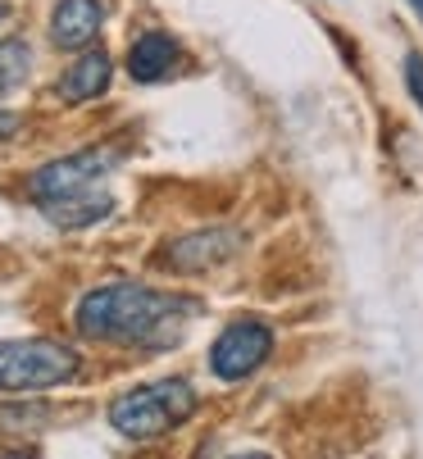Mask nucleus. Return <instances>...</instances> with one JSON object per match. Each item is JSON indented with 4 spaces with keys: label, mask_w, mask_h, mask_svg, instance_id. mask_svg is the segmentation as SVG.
<instances>
[{
    "label": "nucleus",
    "mask_w": 423,
    "mask_h": 459,
    "mask_svg": "<svg viewBox=\"0 0 423 459\" xmlns=\"http://www.w3.org/2000/svg\"><path fill=\"white\" fill-rule=\"evenodd\" d=\"M191 314H196V300H187V296H164L141 282H110L78 300L74 323L92 342L164 351V346L182 342V327Z\"/></svg>",
    "instance_id": "nucleus-1"
},
{
    "label": "nucleus",
    "mask_w": 423,
    "mask_h": 459,
    "mask_svg": "<svg viewBox=\"0 0 423 459\" xmlns=\"http://www.w3.org/2000/svg\"><path fill=\"white\" fill-rule=\"evenodd\" d=\"M196 414V386L187 377H160L146 386H132L110 405V423L128 441H151L173 432Z\"/></svg>",
    "instance_id": "nucleus-2"
},
{
    "label": "nucleus",
    "mask_w": 423,
    "mask_h": 459,
    "mask_svg": "<svg viewBox=\"0 0 423 459\" xmlns=\"http://www.w3.org/2000/svg\"><path fill=\"white\" fill-rule=\"evenodd\" d=\"M78 373V355L64 342L28 337L0 342V391H50Z\"/></svg>",
    "instance_id": "nucleus-3"
},
{
    "label": "nucleus",
    "mask_w": 423,
    "mask_h": 459,
    "mask_svg": "<svg viewBox=\"0 0 423 459\" xmlns=\"http://www.w3.org/2000/svg\"><path fill=\"white\" fill-rule=\"evenodd\" d=\"M119 164V151H78V155H64V160H50L41 164L32 178H28V195L37 205L46 201H64V195H83L92 186H101V178Z\"/></svg>",
    "instance_id": "nucleus-4"
},
{
    "label": "nucleus",
    "mask_w": 423,
    "mask_h": 459,
    "mask_svg": "<svg viewBox=\"0 0 423 459\" xmlns=\"http://www.w3.org/2000/svg\"><path fill=\"white\" fill-rule=\"evenodd\" d=\"M269 351H273V327L264 318H237L219 333L215 351H209V368L224 382H242L269 359Z\"/></svg>",
    "instance_id": "nucleus-5"
},
{
    "label": "nucleus",
    "mask_w": 423,
    "mask_h": 459,
    "mask_svg": "<svg viewBox=\"0 0 423 459\" xmlns=\"http://www.w3.org/2000/svg\"><path fill=\"white\" fill-rule=\"evenodd\" d=\"M242 250V232L237 228H205V232H187L178 241L164 246V264L173 273H200V269H215L224 259H233Z\"/></svg>",
    "instance_id": "nucleus-6"
},
{
    "label": "nucleus",
    "mask_w": 423,
    "mask_h": 459,
    "mask_svg": "<svg viewBox=\"0 0 423 459\" xmlns=\"http://www.w3.org/2000/svg\"><path fill=\"white\" fill-rule=\"evenodd\" d=\"M101 28H105V5L101 0H59L55 14H50V41L59 50L92 46Z\"/></svg>",
    "instance_id": "nucleus-7"
},
{
    "label": "nucleus",
    "mask_w": 423,
    "mask_h": 459,
    "mask_svg": "<svg viewBox=\"0 0 423 459\" xmlns=\"http://www.w3.org/2000/svg\"><path fill=\"white\" fill-rule=\"evenodd\" d=\"M110 78H114V64L105 50H83V59H74L59 78V100L68 105H87L96 96L110 91Z\"/></svg>",
    "instance_id": "nucleus-8"
},
{
    "label": "nucleus",
    "mask_w": 423,
    "mask_h": 459,
    "mask_svg": "<svg viewBox=\"0 0 423 459\" xmlns=\"http://www.w3.org/2000/svg\"><path fill=\"white\" fill-rule=\"evenodd\" d=\"M55 228H92V223H101L110 210H114V195L110 191H101V186H92V191H83V195H64V201H46V205H37Z\"/></svg>",
    "instance_id": "nucleus-9"
},
{
    "label": "nucleus",
    "mask_w": 423,
    "mask_h": 459,
    "mask_svg": "<svg viewBox=\"0 0 423 459\" xmlns=\"http://www.w3.org/2000/svg\"><path fill=\"white\" fill-rule=\"evenodd\" d=\"M173 59H178V41L169 32H146V37H137L132 50H128V74L137 82H160V78H169Z\"/></svg>",
    "instance_id": "nucleus-10"
},
{
    "label": "nucleus",
    "mask_w": 423,
    "mask_h": 459,
    "mask_svg": "<svg viewBox=\"0 0 423 459\" xmlns=\"http://www.w3.org/2000/svg\"><path fill=\"white\" fill-rule=\"evenodd\" d=\"M28 69H32L28 41H19V37L0 41V96H10L14 87H23L28 82Z\"/></svg>",
    "instance_id": "nucleus-11"
},
{
    "label": "nucleus",
    "mask_w": 423,
    "mask_h": 459,
    "mask_svg": "<svg viewBox=\"0 0 423 459\" xmlns=\"http://www.w3.org/2000/svg\"><path fill=\"white\" fill-rule=\"evenodd\" d=\"M401 74H405V91L414 96V105L423 109V55H405V64H401Z\"/></svg>",
    "instance_id": "nucleus-12"
},
{
    "label": "nucleus",
    "mask_w": 423,
    "mask_h": 459,
    "mask_svg": "<svg viewBox=\"0 0 423 459\" xmlns=\"http://www.w3.org/2000/svg\"><path fill=\"white\" fill-rule=\"evenodd\" d=\"M19 133V114H10V109H0V142H10Z\"/></svg>",
    "instance_id": "nucleus-13"
},
{
    "label": "nucleus",
    "mask_w": 423,
    "mask_h": 459,
    "mask_svg": "<svg viewBox=\"0 0 423 459\" xmlns=\"http://www.w3.org/2000/svg\"><path fill=\"white\" fill-rule=\"evenodd\" d=\"M405 5H410V10H414V14L423 19V0H405Z\"/></svg>",
    "instance_id": "nucleus-14"
},
{
    "label": "nucleus",
    "mask_w": 423,
    "mask_h": 459,
    "mask_svg": "<svg viewBox=\"0 0 423 459\" xmlns=\"http://www.w3.org/2000/svg\"><path fill=\"white\" fill-rule=\"evenodd\" d=\"M5 14H10V5H5V0H0V19H5Z\"/></svg>",
    "instance_id": "nucleus-15"
}]
</instances>
